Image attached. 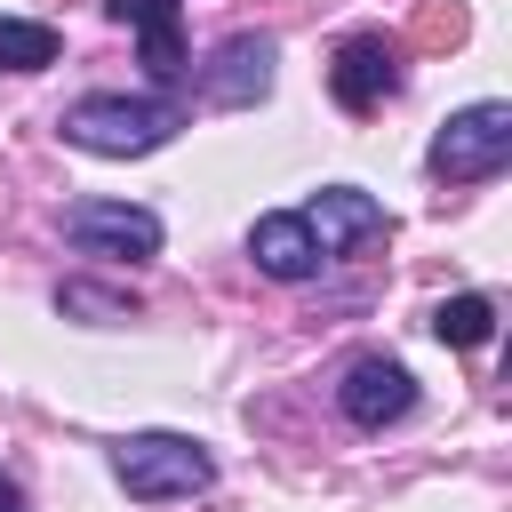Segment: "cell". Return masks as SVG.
<instances>
[{"instance_id": "5bb4252c", "label": "cell", "mask_w": 512, "mask_h": 512, "mask_svg": "<svg viewBox=\"0 0 512 512\" xmlns=\"http://www.w3.org/2000/svg\"><path fill=\"white\" fill-rule=\"evenodd\" d=\"M0 512H24V488H16L8 472H0Z\"/></svg>"}, {"instance_id": "7c38bea8", "label": "cell", "mask_w": 512, "mask_h": 512, "mask_svg": "<svg viewBox=\"0 0 512 512\" xmlns=\"http://www.w3.org/2000/svg\"><path fill=\"white\" fill-rule=\"evenodd\" d=\"M56 312L64 320H88V328H112V320H136V296L128 288H104V280H64L56 288Z\"/></svg>"}, {"instance_id": "4fadbf2b", "label": "cell", "mask_w": 512, "mask_h": 512, "mask_svg": "<svg viewBox=\"0 0 512 512\" xmlns=\"http://www.w3.org/2000/svg\"><path fill=\"white\" fill-rule=\"evenodd\" d=\"M432 336L456 344V352H480V344L496 336V304H488V296H448V304L432 312Z\"/></svg>"}, {"instance_id": "9c48e42d", "label": "cell", "mask_w": 512, "mask_h": 512, "mask_svg": "<svg viewBox=\"0 0 512 512\" xmlns=\"http://www.w3.org/2000/svg\"><path fill=\"white\" fill-rule=\"evenodd\" d=\"M128 32H136V56L160 88L184 80V0H104Z\"/></svg>"}, {"instance_id": "52a82bcc", "label": "cell", "mask_w": 512, "mask_h": 512, "mask_svg": "<svg viewBox=\"0 0 512 512\" xmlns=\"http://www.w3.org/2000/svg\"><path fill=\"white\" fill-rule=\"evenodd\" d=\"M336 408H344L360 432H384V424H400V416L416 408V376H408L400 360H384V352H360V360L344 368V384H336Z\"/></svg>"}, {"instance_id": "ba28073f", "label": "cell", "mask_w": 512, "mask_h": 512, "mask_svg": "<svg viewBox=\"0 0 512 512\" xmlns=\"http://www.w3.org/2000/svg\"><path fill=\"white\" fill-rule=\"evenodd\" d=\"M272 64H280L272 32H232V40L208 56V72H200V96H208V104H224V112H240V104H256V96L272 88Z\"/></svg>"}, {"instance_id": "5b68a950", "label": "cell", "mask_w": 512, "mask_h": 512, "mask_svg": "<svg viewBox=\"0 0 512 512\" xmlns=\"http://www.w3.org/2000/svg\"><path fill=\"white\" fill-rule=\"evenodd\" d=\"M392 88H400V48H392L384 32L336 40V56H328V96H336L344 112H376Z\"/></svg>"}, {"instance_id": "8fae6325", "label": "cell", "mask_w": 512, "mask_h": 512, "mask_svg": "<svg viewBox=\"0 0 512 512\" xmlns=\"http://www.w3.org/2000/svg\"><path fill=\"white\" fill-rule=\"evenodd\" d=\"M56 24H40V16H0V72H48L56 64Z\"/></svg>"}, {"instance_id": "277c9868", "label": "cell", "mask_w": 512, "mask_h": 512, "mask_svg": "<svg viewBox=\"0 0 512 512\" xmlns=\"http://www.w3.org/2000/svg\"><path fill=\"white\" fill-rule=\"evenodd\" d=\"M64 240L80 256H128V264H144V256H160V216L136 208V200H72L64 208Z\"/></svg>"}, {"instance_id": "6da1fadb", "label": "cell", "mask_w": 512, "mask_h": 512, "mask_svg": "<svg viewBox=\"0 0 512 512\" xmlns=\"http://www.w3.org/2000/svg\"><path fill=\"white\" fill-rule=\"evenodd\" d=\"M56 128H64V144H80L96 160H136L184 128V104L176 96H80L56 112Z\"/></svg>"}, {"instance_id": "7a4b0ae2", "label": "cell", "mask_w": 512, "mask_h": 512, "mask_svg": "<svg viewBox=\"0 0 512 512\" xmlns=\"http://www.w3.org/2000/svg\"><path fill=\"white\" fill-rule=\"evenodd\" d=\"M112 472L136 504H176L216 480V456L184 432H128V440H112Z\"/></svg>"}, {"instance_id": "30bf717a", "label": "cell", "mask_w": 512, "mask_h": 512, "mask_svg": "<svg viewBox=\"0 0 512 512\" xmlns=\"http://www.w3.org/2000/svg\"><path fill=\"white\" fill-rule=\"evenodd\" d=\"M248 256H256L264 280H312V272H320V248H312V232H304L296 208L256 216V224H248Z\"/></svg>"}, {"instance_id": "3957f363", "label": "cell", "mask_w": 512, "mask_h": 512, "mask_svg": "<svg viewBox=\"0 0 512 512\" xmlns=\"http://www.w3.org/2000/svg\"><path fill=\"white\" fill-rule=\"evenodd\" d=\"M512 160V104H464V112H448V128L432 136V168L448 176V184H480V176H496Z\"/></svg>"}, {"instance_id": "8992f818", "label": "cell", "mask_w": 512, "mask_h": 512, "mask_svg": "<svg viewBox=\"0 0 512 512\" xmlns=\"http://www.w3.org/2000/svg\"><path fill=\"white\" fill-rule=\"evenodd\" d=\"M304 216V232H312V248H320V264L328 256H352V248H368V240H384L392 232V216H384V200H368L360 184H328L312 208H296Z\"/></svg>"}]
</instances>
